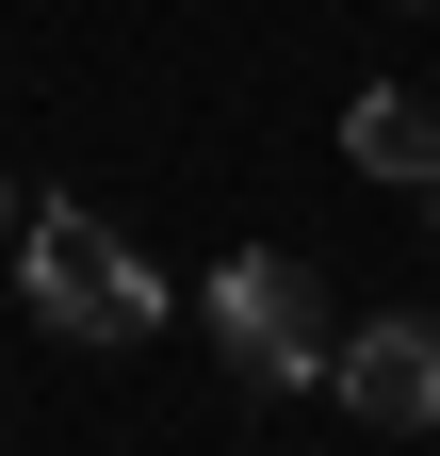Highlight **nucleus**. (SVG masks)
Segmentation results:
<instances>
[{
  "mask_svg": "<svg viewBox=\"0 0 440 456\" xmlns=\"http://www.w3.org/2000/svg\"><path fill=\"white\" fill-rule=\"evenodd\" d=\"M212 342L245 359V391H326V342H343L326 261H294V245H229V261H212Z\"/></svg>",
  "mask_w": 440,
  "mask_h": 456,
  "instance_id": "2",
  "label": "nucleus"
},
{
  "mask_svg": "<svg viewBox=\"0 0 440 456\" xmlns=\"http://www.w3.org/2000/svg\"><path fill=\"white\" fill-rule=\"evenodd\" d=\"M326 391H343L375 440H424V424H440V310H375V326H343V342H326Z\"/></svg>",
  "mask_w": 440,
  "mask_h": 456,
  "instance_id": "3",
  "label": "nucleus"
},
{
  "mask_svg": "<svg viewBox=\"0 0 440 456\" xmlns=\"http://www.w3.org/2000/svg\"><path fill=\"white\" fill-rule=\"evenodd\" d=\"M17 228H33V196H17V180H0V245H17Z\"/></svg>",
  "mask_w": 440,
  "mask_h": 456,
  "instance_id": "5",
  "label": "nucleus"
},
{
  "mask_svg": "<svg viewBox=\"0 0 440 456\" xmlns=\"http://www.w3.org/2000/svg\"><path fill=\"white\" fill-rule=\"evenodd\" d=\"M17 294L49 342H82V359H131V342H163V261L131 245L115 212H66V196H33L17 228Z\"/></svg>",
  "mask_w": 440,
  "mask_h": 456,
  "instance_id": "1",
  "label": "nucleus"
},
{
  "mask_svg": "<svg viewBox=\"0 0 440 456\" xmlns=\"http://www.w3.org/2000/svg\"><path fill=\"white\" fill-rule=\"evenodd\" d=\"M408 196H424V228H440V163H424V180H408Z\"/></svg>",
  "mask_w": 440,
  "mask_h": 456,
  "instance_id": "6",
  "label": "nucleus"
},
{
  "mask_svg": "<svg viewBox=\"0 0 440 456\" xmlns=\"http://www.w3.org/2000/svg\"><path fill=\"white\" fill-rule=\"evenodd\" d=\"M343 163H359V180H424V163H440V98L424 82H359L343 98Z\"/></svg>",
  "mask_w": 440,
  "mask_h": 456,
  "instance_id": "4",
  "label": "nucleus"
}]
</instances>
